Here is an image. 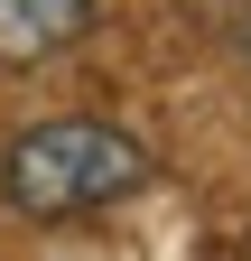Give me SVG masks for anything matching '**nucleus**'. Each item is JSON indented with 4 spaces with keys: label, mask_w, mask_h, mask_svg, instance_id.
I'll use <instances>...</instances> for the list:
<instances>
[{
    "label": "nucleus",
    "mask_w": 251,
    "mask_h": 261,
    "mask_svg": "<svg viewBox=\"0 0 251 261\" xmlns=\"http://www.w3.org/2000/svg\"><path fill=\"white\" fill-rule=\"evenodd\" d=\"M93 19H103V0H0V65H38L75 47Z\"/></svg>",
    "instance_id": "nucleus-2"
},
{
    "label": "nucleus",
    "mask_w": 251,
    "mask_h": 261,
    "mask_svg": "<svg viewBox=\"0 0 251 261\" xmlns=\"http://www.w3.org/2000/svg\"><path fill=\"white\" fill-rule=\"evenodd\" d=\"M140 187H149V149L121 121H93V112L28 121L0 149V205L19 224H75V215H103Z\"/></svg>",
    "instance_id": "nucleus-1"
}]
</instances>
